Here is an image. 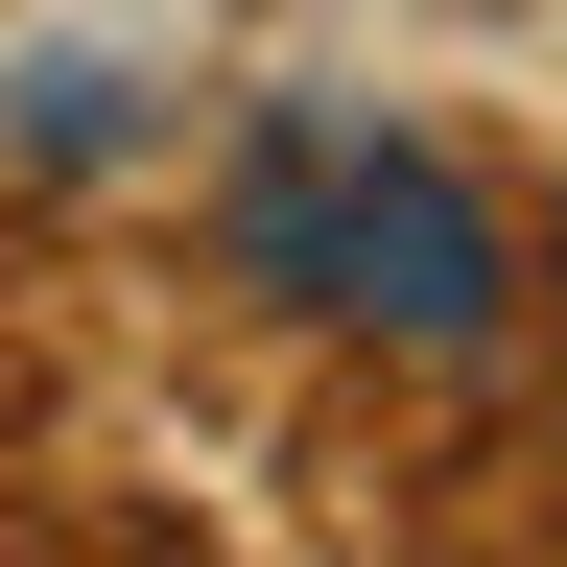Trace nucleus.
<instances>
[{
    "label": "nucleus",
    "instance_id": "obj_1",
    "mask_svg": "<svg viewBox=\"0 0 567 567\" xmlns=\"http://www.w3.org/2000/svg\"><path fill=\"white\" fill-rule=\"evenodd\" d=\"M237 284H284V308H331V331H402V354H473L496 284H520V237H496L473 166L402 142L379 95H284L237 142Z\"/></svg>",
    "mask_w": 567,
    "mask_h": 567
}]
</instances>
